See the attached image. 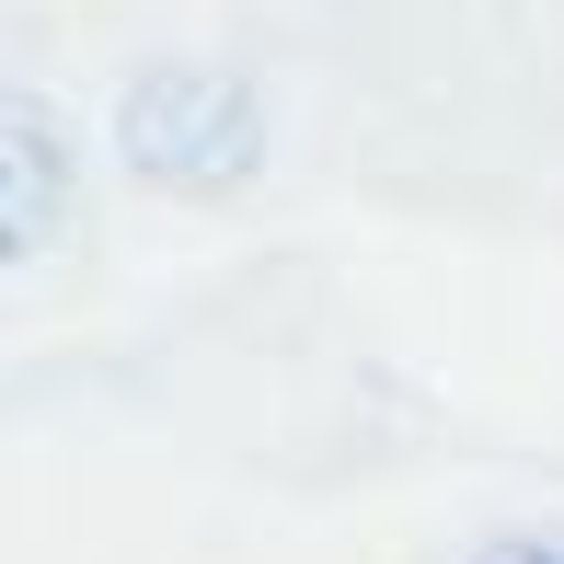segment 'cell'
<instances>
[{
    "mask_svg": "<svg viewBox=\"0 0 564 564\" xmlns=\"http://www.w3.org/2000/svg\"><path fill=\"white\" fill-rule=\"evenodd\" d=\"M473 564H564V530H496Z\"/></svg>",
    "mask_w": 564,
    "mask_h": 564,
    "instance_id": "obj_3",
    "label": "cell"
},
{
    "mask_svg": "<svg viewBox=\"0 0 564 564\" xmlns=\"http://www.w3.org/2000/svg\"><path fill=\"white\" fill-rule=\"evenodd\" d=\"M58 219H69V139L35 93H0V265H23Z\"/></svg>",
    "mask_w": 564,
    "mask_h": 564,
    "instance_id": "obj_2",
    "label": "cell"
},
{
    "mask_svg": "<svg viewBox=\"0 0 564 564\" xmlns=\"http://www.w3.org/2000/svg\"><path fill=\"white\" fill-rule=\"evenodd\" d=\"M253 150V105L230 69H150L127 93V162L150 185H230Z\"/></svg>",
    "mask_w": 564,
    "mask_h": 564,
    "instance_id": "obj_1",
    "label": "cell"
}]
</instances>
